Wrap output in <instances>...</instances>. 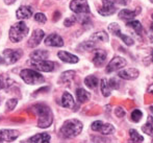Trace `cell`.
I'll return each mask as SVG.
<instances>
[{
  "label": "cell",
  "mask_w": 153,
  "mask_h": 143,
  "mask_svg": "<svg viewBox=\"0 0 153 143\" xmlns=\"http://www.w3.org/2000/svg\"><path fill=\"white\" fill-rule=\"evenodd\" d=\"M107 58V53L102 49H95L93 53V63L96 67H101L105 63Z\"/></svg>",
  "instance_id": "4fadbf2b"
},
{
  "label": "cell",
  "mask_w": 153,
  "mask_h": 143,
  "mask_svg": "<svg viewBox=\"0 0 153 143\" xmlns=\"http://www.w3.org/2000/svg\"><path fill=\"white\" fill-rule=\"evenodd\" d=\"M75 22H76V17H71V18H67L66 20H65L64 24H65V26L70 27V26H72V25H74Z\"/></svg>",
  "instance_id": "d590c367"
},
{
  "label": "cell",
  "mask_w": 153,
  "mask_h": 143,
  "mask_svg": "<svg viewBox=\"0 0 153 143\" xmlns=\"http://www.w3.org/2000/svg\"><path fill=\"white\" fill-rule=\"evenodd\" d=\"M99 84V81L95 75H88L85 79V85L89 89H95L97 88Z\"/></svg>",
  "instance_id": "4316f807"
},
{
  "label": "cell",
  "mask_w": 153,
  "mask_h": 143,
  "mask_svg": "<svg viewBox=\"0 0 153 143\" xmlns=\"http://www.w3.org/2000/svg\"><path fill=\"white\" fill-rule=\"evenodd\" d=\"M151 61H152V62H153V49H152V50H151Z\"/></svg>",
  "instance_id": "f6af8a7d"
},
{
  "label": "cell",
  "mask_w": 153,
  "mask_h": 143,
  "mask_svg": "<svg viewBox=\"0 0 153 143\" xmlns=\"http://www.w3.org/2000/svg\"><path fill=\"white\" fill-rule=\"evenodd\" d=\"M108 30L113 34H115V36H118V34H120V32H121V28H120L119 24H118V23H116V22L111 23V24L108 25Z\"/></svg>",
  "instance_id": "d6a6232c"
},
{
  "label": "cell",
  "mask_w": 153,
  "mask_h": 143,
  "mask_svg": "<svg viewBox=\"0 0 153 143\" xmlns=\"http://www.w3.org/2000/svg\"><path fill=\"white\" fill-rule=\"evenodd\" d=\"M142 131L147 135L153 137V116H149L145 125L142 127Z\"/></svg>",
  "instance_id": "d4e9b609"
},
{
  "label": "cell",
  "mask_w": 153,
  "mask_h": 143,
  "mask_svg": "<svg viewBox=\"0 0 153 143\" xmlns=\"http://www.w3.org/2000/svg\"><path fill=\"white\" fill-rule=\"evenodd\" d=\"M34 111L36 112L39 117L38 120V127L41 129H47L49 127L53 122V114L50 108L47 107L46 105H36L33 107Z\"/></svg>",
  "instance_id": "7a4b0ae2"
},
{
  "label": "cell",
  "mask_w": 153,
  "mask_h": 143,
  "mask_svg": "<svg viewBox=\"0 0 153 143\" xmlns=\"http://www.w3.org/2000/svg\"><path fill=\"white\" fill-rule=\"evenodd\" d=\"M62 106L67 109H73L75 107V100L69 92H65L62 96Z\"/></svg>",
  "instance_id": "d6986e66"
},
{
  "label": "cell",
  "mask_w": 153,
  "mask_h": 143,
  "mask_svg": "<svg viewBox=\"0 0 153 143\" xmlns=\"http://www.w3.org/2000/svg\"><path fill=\"white\" fill-rule=\"evenodd\" d=\"M82 123L77 119H69L65 121L62 127L59 130V134L65 139H71L78 136L82 131Z\"/></svg>",
  "instance_id": "6da1fadb"
},
{
  "label": "cell",
  "mask_w": 153,
  "mask_h": 143,
  "mask_svg": "<svg viewBox=\"0 0 153 143\" xmlns=\"http://www.w3.org/2000/svg\"><path fill=\"white\" fill-rule=\"evenodd\" d=\"M50 135L47 133H41L36 134V135L32 136L29 139V141L31 143H50Z\"/></svg>",
  "instance_id": "44dd1931"
},
{
  "label": "cell",
  "mask_w": 153,
  "mask_h": 143,
  "mask_svg": "<svg viewBox=\"0 0 153 143\" xmlns=\"http://www.w3.org/2000/svg\"><path fill=\"white\" fill-rule=\"evenodd\" d=\"M49 57V52L46 50H34L30 53V58L33 62H39V61H45Z\"/></svg>",
  "instance_id": "ffe728a7"
},
{
  "label": "cell",
  "mask_w": 153,
  "mask_h": 143,
  "mask_svg": "<svg viewBox=\"0 0 153 143\" xmlns=\"http://www.w3.org/2000/svg\"><path fill=\"white\" fill-rule=\"evenodd\" d=\"M0 143H1V141H0Z\"/></svg>",
  "instance_id": "c3c4849f"
},
{
  "label": "cell",
  "mask_w": 153,
  "mask_h": 143,
  "mask_svg": "<svg viewBox=\"0 0 153 143\" xmlns=\"http://www.w3.org/2000/svg\"><path fill=\"white\" fill-rule=\"evenodd\" d=\"M45 37V32L44 30L38 28L34 29L33 32L31 34L30 38H29L28 42H27V46L28 47H36L38 45H40V43L42 42V40L44 39Z\"/></svg>",
  "instance_id": "8fae6325"
},
{
  "label": "cell",
  "mask_w": 153,
  "mask_h": 143,
  "mask_svg": "<svg viewBox=\"0 0 153 143\" xmlns=\"http://www.w3.org/2000/svg\"><path fill=\"white\" fill-rule=\"evenodd\" d=\"M150 1H151V2H152V3H153V0H150Z\"/></svg>",
  "instance_id": "7dc6e473"
},
{
  "label": "cell",
  "mask_w": 153,
  "mask_h": 143,
  "mask_svg": "<svg viewBox=\"0 0 153 143\" xmlns=\"http://www.w3.org/2000/svg\"><path fill=\"white\" fill-rule=\"evenodd\" d=\"M152 23H151V25H150V30H151V32H153V14H152Z\"/></svg>",
  "instance_id": "b9f144b4"
},
{
  "label": "cell",
  "mask_w": 153,
  "mask_h": 143,
  "mask_svg": "<svg viewBox=\"0 0 153 143\" xmlns=\"http://www.w3.org/2000/svg\"><path fill=\"white\" fill-rule=\"evenodd\" d=\"M76 98L78 100V103H87L90 98H91V94L88 92L87 90L82 88H78L76 90Z\"/></svg>",
  "instance_id": "7402d4cb"
},
{
  "label": "cell",
  "mask_w": 153,
  "mask_h": 143,
  "mask_svg": "<svg viewBox=\"0 0 153 143\" xmlns=\"http://www.w3.org/2000/svg\"><path fill=\"white\" fill-rule=\"evenodd\" d=\"M29 28L24 21H20V22L16 23L15 25H13L10 29V40L13 43H19L26 37V34H28Z\"/></svg>",
  "instance_id": "3957f363"
},
{
  "label": "cell",
  "mask_w": 153,
  "mask_h": 143,
  "mask_svg": "<svg viewBox=\"0 0 153 143\" xmlns=\"http://www.w3.org/2000/svg\"><path fill=\"white\" fill-rule=\"evenodd\" d=\"M140 74V71L135 68H127V69H123V70L118 72V76L120 79H126V81H132L135 79Z\"/></svg>",
  "instance_id": "7c38bea8"
},
{
  "label": "cell",
  "mask_w": 153,
  "mask_h": 143,
  "mask_svg": "<svg viewBox=\"0 0 153 143\" xmlns=\"http://www.w3.org/2000/svg\"><path fill=\"white\" fill-rule=\"evenodd\" d=\"M91 40L93 42H108L109 38L108 34L104 31V30H100L91 36Z\"/></svg>",
  "instance_id": "603a6c76"
},
{
  "label": "cell",
  "mask_w": 153,
  "mask_h": 143,
  "mask_svg": "<svg viewBox=\"0 0 153 143\" xmlns=\"http://www.w3.org/2000/svg\"><path fill=\"white\" fill-rule=\"evenodd\" d=\"M150 110H151V112L153 113V107H150Z\"/></svg>",
  "instance_id": "bcb514c9"
},
{
  "label": "cell",
  "mask_w": 153,
  "mask_h": 143,
  "mask_svg": "<svg viewBox=\"0 0 153 143\" xmlns=\"http://www.w3.org/2000/svg\"><path fill=\"white\" fill-rule=\"evenodd\" d=\"M120 39H122V41L125 43V44L127 45V46H132L133 44H134V42H133V40L130 38L129 36H126V34H123L122 32H120V34H118V36Z\"/></svg>",
  "instance_id": "4dcf8cb0"
},
{
  "label": "cell",
  "mask_w": 153,
  "mask_h": 143,
  "mask_svg": "<svg viewBox=\"0 0 153 143\" xmlns=\"http://www.w3.org/2000/svg\"><path fill=\"white\" fill-rule=\"evenodd\" d=\"M115 114H116V116H117V117L121 118V117L125 116V111H124V109H123L122 107H117L115 109Z\"/></svg>",
  "instance_id": "74e56055"
},
{
  "label": "cell",
  "mask_w": 153,
  "mask_h": 143,
  "mask_svg": "<svg viewBox=\"0 0 153 143\" xmlns=\"http://www.w3.org/2000/svg\"><path fill=\"white\" fill-rule=\"evenodd\" d=\"M127 26L130 27L137 32V34H142V30H143V26H142L141 22L137 20H131L127 22Z\"/></svg>",
  "instance_id": "83f0119b"
},
{
  "label": "cell",
  "mask_w": 153,
  "mask_h": 143,
  "mask_svg": "<svg viewBox=\"0 0 153 143\" xmlns=\"http://www.w3.org/2000/svg\"><path fill=\"white\" fill-rule=\"evenodd\" d=\"M32 67L36 69L39 71H43V72H51V71L54 70L55 64L51 61L45 60V61H39V62H33L31 61Z\"/></svg>",
  "instance_id": "30bf717a"
},
{
  "label": "cell",
  "mask_w": 153,
  "mask_h": 143,
  "mask_svg": "<svg viewBox=\"0 0 153 143\" xmlns=\"http://www.w3.org/2000/svg\"><path fill=\"white\" fill-rule=\"evenodd\" d=\"M57 57L61 61L65 63H69V64H76V63H78L79 58L77 55H72V53L68 52V51H59L57 52Z\"/></svg>",
  "instance_id": "e0dca14e"
},
{
  "label": "cell",
  "mask_w": 153,
  "mask_h": 143,
  "mask_svg": "<svg viewBox=\"0 0 153 143\" xmlns=\"http://www.w3.org/2000/svg\"><path fill=\"white\" fill-rule=\"evenodd\" d=\"M111 2H114V3H118V4H122V5H125L124 3V0H111Z\"/></svg>",
  "instance_id": "60d3db41"
},
{
  "label": "cell",
  "mask_w": 153,
  "mask_h": 143,
  "mask_svg": "<svg viewBox=\"0 0 153 143\" xmlns=\"http://www.w3.org/2000/svg\"><path fill=\"white\" fill-rule=\"evenodd\" d=\"M59 18H61V13H59V12H55L54 15H53V21L59 20Z\"/></svg>",
  "instance_id": "f35d334b"
},
{
  "label": "cell",
  "mask_w": 153,
  "mask_h": 143,
  "mask_svg": "<svg viewBox=\"0 0 153 143\" xmlns=\"http://www.w3.org/2000/svg\"><path fill=\"white\" fill-rule=\"evenodd\" d=\"M70 8L75 14H90V6L87 0H72Z\"/></svg>",
  "instance_id": "52a82bcc"
},
{
  "label": "cell",
  "mask_w": 153,
  "mask_h": 143,
  "mask_svg": "<svg viewBox=\"0 0 153 143\" xmlns=\"http://www.w3.org/2000/svg\"><path fill=\"white\" fill-rule=\"evenodd\" d=\"M139 13H140V10H126V8H125V10H122L121 12L119 13V18L123 21L128 22V21L133 20V18H134Z\"/></svg>",
  "instance_id": "ac0fdd59"
},
{
  "label": "cell",
  "mask_w": 153,
  "mask_h": 143,
  "mask_svg": "<svg viewBox=\"0 0 153 143\" xmlns=\"http://www.w3.org/2000/svg\"><path fill=\"white\" fill-rule=\"evenodd\" d=\"M34 20H36L38 23L44 24V23H46V21H47V17L45 16L43 13H36V14L34 15Z\"/></svg>",
  "instance_id": "836d02e7"
},
{
  "label": "cell",
  "mask_w": 153,
  "mask_h": 143,
  "mask_svg": "<svg viewBox=\"0 0 153 143\" xmlns=\"http://www.w3.org/2000/svg\"><path fill=\"white\" fill-rule=\"evenodd\" d=\"M91 129L94 132H99L102 135H111L115 132V127L111 123H103L102 121H94L91 125Z\"/></svg>",
  "instance_id": "5b68a950"
},
{
  "label": "cell",
  "mask_w": 153,
  "mask_h": 143,
  "mask_svg": "<svg viewBox=\"0 0 153 143\" xmlns=\"http://www.w3.org/2000/svg\"><path fill=\"white\" fill-rule=\"evenodd\" d=\"M130 1H131V0H124V3H125V5H126V4H128Z\"/></svg>",
  "instance_id": "ee69618b"
},
{
  "label": "cell",
  "mask_w": 153,
  "mask_h": 143,
  "mask_svg": "<svg viewBox=\"0 0 153 143\" xmlns=\"http://www.w3.org/2000/svg\"><path fill=\"white\" fill-rule=\"evenodd\" d=\"M4 64V58H2L1 57H0V65Z\"/></svg>",
  "instance_id": "7bdbcfd3"
},
{
  "label": "cell",
  "mask_w": 153,
  "mask_h": 143,
  "mask_svg": "<svg viewBox=\"0 0 153 143\" xmlns=\"http://www.w3.org/2000/svg\"><path fill=\"white\" fill-rule=\"evenodd\" d=\"M95 48V42L93 41H87V42H82L80 45L78 46V49H81L83 51H88V50H92Z\"/></svg>",
  "instance_id": "f546056e"
},
{
  "label": "cell",
  "mask_w": 153,
  "mask_h": 143,
  "mask_svg": "<svg viewBox=\"0 0 153 143\" xmlns=\"http://www.w3.org/2000/svg\"><path fill=\"white\" fill-rule=\"evenodd\" d=\"M125 66H126V61H125V58H123L122 57H115L108 64H107L106 72L111 73V72H114V71H117V70H120V69L124 68Z\"/></svg>",
  "instance_id": "9c48e42d"
},
{
  "label": "cell",
  "mask_w": 153,
  "mask_h": 143,
  "mask_svg": "<svg viewBox=\"0 0 153 143\" xmlns=\"http://www.w3.org/2000/svg\"><path fill=\"white\" fill-rule=\"evenodd\" d=\"M32 7L28 5H24V6H20V7L17 10L16 12V16L19 20H25V19H29L32 16Z\"/></svg>",
  "instance_id": "2e32d148"
},
{
  "label": "cell",
  "mask_w": 153,
  "mask_h": 143,
  "mask_svg": "<svg viewBox=\"0 0 153 143\" xmlns=\"http://www.w3.org/2000/svg\"><path fill=\"white\" fill-rule=\"evenodd\" d=\"M130 117H131V120H132L133 122H139V121L142 119V117H143V113H142L141 110L137 109L131 113Z\"/></svg>",
  "instance_id": "1f68e13d"
},
{
  "label": "cell",
  "mask_w": 153,
  "mask_h": 143,
  "mask_svg": "<svg viewBox=\"0 0 153 143\" xmlns=\"http://www.w3.org/2000/svg\"><path fill=\"white\" fill-rule=\"evenodd\" d=\"M4 86H5V84H4V79H3V77L0 75V90H1L2 88H4Z\"/></svg>",
  "instance_id": "ab89813d"
},
{
  "label": "cell",
  "mask_w": 153,
  "mask_h": 143,
  "mask_svg": "<svg viewBox=\"0 0 153 143\" xmlns=\"http://www.w3.org/2000/svg\"><path fill=\"white\" fill-rule=\"evenodd\" d=\"M23 55V51L21 49H5L3 51L4 55V64L12 65L18 62Z\"/></svg>",
  "instance_id": "8992f818"
},
{
  "label": "cell",
  "mask_w": 153,
  "mask_h": 143,
  "mask_svg": "<svg viewBox=\"0 0 153 143\" xmlns=\"http://www.w3.org/2000/svg\"><path fill=\"white\" fill-rule=\"evenodd\" d=\"M45 44L50 47H62L64 46V40L59 34H51L45 39Z\"/></svg>",
  "instance_id": "5bb4252c"
},
{
  "label": "cell",
  "mask_w": 153,
  "mask_h": 143,
  "mask_svg": "<svg viewBox=\"0 0 153 143\" xmlns=\"http://www.w3.org/2000/svg\"><path fill=\"white\" fill-rule=\"evenodd\" d=\"M17 103H18V100H17L16 98H12V99H8L7 101H6L5 106H6V109L8 110V111H13V110L16 108Z\"/></svg>",
  "instance_id": "e575fe53"
},
{
  "label": "cell",
  "mask_w": 153,
  "mask_h": 143,
  "mask_svg": "<svg viewBox=\"0 0 153 143\" xmlns=\"http://www.w3.org/2000/svg\"><path fill=\"white\" fill-rule=\"evenodd\" d=\"M129 140L131 143H141L144 141V137L139 134V132L135 130H129Z\"/></svg>",
  "instance_id": "cb8c5ba5"
},
{
  "label": "cell",
  "mask_w": 153,
  "mask_h": 143,
  "mask_svg": "<svg viewBox=\"0 0 153 143\" xmlns=\"http://www.w3.org/2000/svg\"><path fill=\"white\" fill-rule=\"evenodd\" d=\"M19 137V132L15 130H1L0 131V141L12 142Z\"/></svg>",
  "instance_id": "9a60e30c"
},
{
  "label": "cell",
  "mask_w": 153,
  "mask_h": 143,
  "mask_svg": "<svg viewBox=\"0 0 153 143\" xmlns=\"http://www.w3.org/2000/svg\"><path fill=\"white\" fill-rule=\"evenodd\" d=\"M75 75V71H66V72L62 73L61 75V82L62 83H69V82H71L73 79V77H74Z\"/></svg>",
  "instance_id": "f1b7e54d"
},
{
  "label": "cell",
  "mask_w": 153,
  "mask_h": 143,
  "mask_svg": "<svg viewBox=\"0 0 153 143\" xmlns=\"http://www.w3.org/2000/svg\"><path fill=\"white\" fill-rule=\"evenodd\" d=\"M117 12V7L111 0H102V5L98 8V13L101 16H111Z\"/></svg>",
  "instance_id": "ba28073f"
},
{
  "label": "cell",
  "mask_w": 153,
  "mask_h": 143,
  "mask_svg": "<svg viewBox=\"0 0 153 143\" xmlns=\"http://www.w3.org/2000/svg\"><path fill=\"white\" fill-rule=\"evenodd\" d=\"M108 84L111 89H119L120 88V82H118L116 79H111L108 82Z\"/></svg>",
  "instance_id": "8d00e7d4"
},
{
  "label": "cell",
  "mask_w": 153,
  "mask_h": 143,
  "mask_svg": "<svg viewBox=\"0 0 153 143\" xmlns=\"http://www.w3.org/2000/svg\"><path fill=\"white\" fill-rule=\"evenodd\" d=\"M20 76L24 81V83L28 84V85H39V84H43L45 82L43 75L32 69H23L20 72Z\"/></svg>",
  "instance_id": "277c9868"
},
{
  "label": "cell",
  "mask_w": 153,
  "mask_h": 143,
  "mask_svg": "<svg viewBox=\"0 0 153 143\" xmlns=\"http://www.w3.org/2000/svg\"><path fill=\"white\" fill-rule=\"evenodd\" d=\"M100 88H101V92L102 95L104 97H108L111 93V88L109 87V84L107 82L106 79H102L100 82Z\"/></svg>",
  "instance_id": "484cf974"
}]
</instances>
